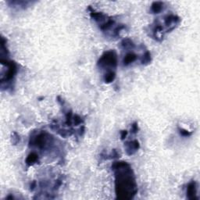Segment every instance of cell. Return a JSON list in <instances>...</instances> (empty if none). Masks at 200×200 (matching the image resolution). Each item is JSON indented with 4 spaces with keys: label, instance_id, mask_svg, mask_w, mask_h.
<instances>
[{
    "label": "cell",
    "instance_id": "1",
    "mask_svg": "<svg viewBox=\"0 0 200 200\" xmlns=\"http://www.w3.org/2000/svg\"><path fill=\"white\" fill-rule=\"evenodd\" d=\"M112 170L115 175V189L117 198L131 199L138 191L135 174L131 166L124 161L114 162Z\"/></svg>",
    "mask_w": 200,
    "mask_h": 200
},
{
    "label": "cell",
    "instance_id": "2",
    "mask_svg": "<svg viewBox=\"0 0 200 200\" xmlns=\"http://www.w3.org/2000/svg\"><path fill=\"white\" fill-rule=\"evenodd\" d=\"M98 67L101 69H115L117 66V56L114 51L105 52L98 61Z\"/></svg>",
    "mask_w": 200,
    "mask_h": 200
},
{
    "label": "cell",
    "instance_id": "3",
    "mask_svg": "<svg viewBox=\"0 0 200 200\" xmlns=\"http://www.w3.org/2000/svg\"><path fill=\"white\" fill-rule=\"evenodd\" d=\"M124 148H125L127 154L131 156V155L135 154V152L139 149L140 144L137 140L131 141V142H127L124 144Z\"/></svg>",
    "mask_w": 200,
    "mask_h": 200
},
{
    "label": "cell",
    "instance_id": "4",
    "mask_svg": "<svg viewBox=\"0 0 200 200\" xmlns=\"http://www.w3.org/2000/svg\"><path fill=\"white\" fill-rule=\"evenodd\" d=\"M196 182L191 181L187 186V197L189 199H196Z\"/></svg>",
    "mask_w": 200,
    "mask_h": 200
},
{
    "label": "cell",
    "instance_id": "5",
    "mask_svg": "<svg viewBox=\"0 0 200 200\" xmlns=\"http://www.w3.org/2000/svg\"><path fill=\"white\" fill-rule=\"evenodd\" d=\"M137 60V55L133 53H128L127 55L124 56V60H123V64L124 66H128L131 64L135 62Z\"/></svg>",
    "mask_w": 200,
    "mask_h": 200
},
{
    "label": "cell",
    "instance_id": "6",
    "mask_svg": "<svg viewBox=\"0 0 200 200\" xmlns=\"http://www.w3.org/2000/svg\"><path fill=\"white\" fill-rule=\"evenodd\" d=\"M38 161V156L36 154L35 152L30 153L26 159V163L28 166H32V165L35 164Z\"/></svg>",
    "mask_w": 200,
    "mask_h": 200
},
{
    "label": "cell",
    "instance_id": "7",
    "mask_svg": "<svg viewBox=\"0 0 200 200\" xmlns=\"http://www.w3.org/2000/svg\"><path fill=\"white\" fill-rule=\"evenodd\" d=\"M163 9V2H154L151 5V12L152 13H159Z\"/></svg>",
    "mask_w": 200,
    "mask_h": 200
},
{
    "label": "cell",
    "instance_id": "8",
    "mask_svg": "<svg viewBox=\"0 0 200 200\" xmlns=\"http://www.w3.org/2000/svg\"><path fill=\"white\" fill-rule=\"evenodd\" d=\"M116 78V73L114 71H108L106 72L104 75V78H103V80L106 83L109 84L111 83L112 82L114 81Z\"/></svg>",
    "mask_w": 200,
    "mask_h": 200
},
{
    "label": "cell",
    "instance_id": "9",
    "mask_svg": "<svg viewBox=\"0 0 200 200\" xmlns=\"http://www.w3.org/2000/svg\"><path fill=\"white\" fill-rule=\"evenodd\" d=\"M121 45L125 49H130L135 48V44L132 42V40H131L130 38L124 39L122 42H121Z\"/></svg>",
    "mask_w": 200,
    "mask_h": 200
},
{
    "label": "cell",
    "instance_id": "10",
    "mask_svg": "<svg viewBox=\"0 0 200 200\" xmlns=\"http://www.w3.org/2000/svg\"><path fill=\"white\" fill-rule=\"evenodd\" d=\"M151 60H152V58H151V53L149 51H146L144 53L143 56H142V60H141V63L143 65H147V64H149L151 62Z\"/></svg>",
    "mask_w": 200,
    "mask_h": 200
},
{
    "label": "cell",
    "instance_id": "11",
    "mask_svg": "<svg viewBox=\"0 0 200 200\" xmlns=\"http://www.w3.org/2000/svg\"><path fill=\"white\" fill-rule=\"evenodd\" d=\"M179 133L181 134V135L184 137H188L191 135V132L187 131V130L183 129V128H179Z\"/></svg>",
    "mask_w": 200,
    "mask_h": 200
},
{
    "label": "cell",
    "instance_id": "12",
    "mask_svg": "<svg viewBox=\"0 0 200 200\" xmlns=\"http://www.w3.org/2000/svg\"><path fill=\"white\" fill-rule=\"evenodd\" d=\"M73 122L75 123V124H76V125H78V124H82V120L78 115H75L73 117Z\"/></svg>",
    "mask_w": 200,
    "mask_h": 200
},
{
    "label": "cell",
    "instance_id": "13",
    "mask_svg": "<svg viewBox=\"0 0 200 200\" xmlns=\"http://www.w3.org/2000/svg\"><path fill=\"white\" fill-rule=\"evenodd\" d=\"M131 131H132L133 133H137L138 131V124H137V123H134V124L131 125Z\"/></svg>",
    "mask_w": 200,
    "mask_h": 200
},
{
    "label": "cell",
    "instance_id": "14",
    "mask_svg": "<svg viewBox=\"0 0 200 200\" xmlns=\"http://www.w3.org/2000/svg\"><path fill=\"white\" fill-rule=\"evenodd\" d=\"M127 135H128V131H122L121 132V140H124V138L127 137Z\"/></svg>",
    "mask_w": 200,
    "mask_h": 200
},
{
    "label": "cell",
    "instance_id": "15",
    "mask_svg": "<svg viewBox=\"0 0 200 200\" xmlns=\"http://www.w3.org/2000/svg\"><path fill=\"white\" fill-rule=\"evenodd\" d=\"M35 187H36V182H35V181H33V182H32V184H31V189L33 190L35 188Z\"/></svg>",
    "mask_w": 200,
    "mask_h": 200
}]
</instances>
